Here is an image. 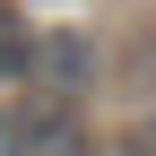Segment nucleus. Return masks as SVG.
<instances>
[{
	"label": "nucleus",
	"mask_w": 156,
	"mask_h": 156,
	"mask_svg": "<svg viewBox=\"0 0 156 156\" xmlns=\"http://www.w3.org/2000/svg\"><path fill=\"white\" fill-rule=\"evenodd\" d=\"M0 156H26V139H17V104H0Z\"/></svg>",
	"instance_id": "5"
},
{
	"label": "nucleus",
	"mask_w": 156,
	"mask_h": 156,
	"mask_svg": "<svg viewBox=\"0 0 156 156\" xmlns=\"http://www.w3.org/2000/svg\"><path fill=\"white\" fill-rule=\"evenodd\" d=\"M35 78V35H26V17L0 0V87H26Z\"/></svg>",
	"instance_id": "3"
},
{
	"label": "nucleus",
	"mask_w": 156,
	"mask_h": 156,
	"mask_svg": "<svg viewBox=\"0 0 156 156\" xmlns=\"http://www.w3.org/2000/svg\"><path fill=\"white\" fill-rule=\"evenodd\" d=\"M95 78H104V52H95V26H44L35 35V95H61V104H87Z\"/></svg>",
	"instance_id": "1"
},
{
	"label": "nucleus",
	"mask_w": 156,
	"mask_h": 156,
	"mask_svg": "<svg viewBox=\"0 0 156 156\" xmlns=\"http://www.w3.org/2000/svg\"><path fill=\"white\" fill-rule=\"evenodd\" d=\"M17 139H26V156H104L87 104H61V95H26L17 104Z\"/></svg>",
	"instance_id": "2"
},
{
	"label": "nucleus",
	"mask_w": 156,
	"mask_h": 156,
	"mask_svg": "<svg viewBox=\"0 0 156 156\" xmlns=\"http://www.w3.org/2000/svg\"><path fill=\"white\" fill-rule=\"evenodd\" d=\"M113 156H156V113H139V122L113 139Z\"/></svg>",
	"instance_id": "4"
}]
</instances>
